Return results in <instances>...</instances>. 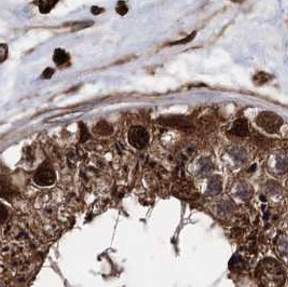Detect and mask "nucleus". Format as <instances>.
Returning <instances> with one entry per match:
<instances>
[{"label": "nucleus", "instance_id": "obj_7", "mask_svg": "<svg viewBox=\"0 0 288 287\" xmlns=\"http://www.w3.org/2000/svg\"><path fill=\"white\" fill-rule=\"evenodd\" d=\"M230 269L232 271H236V272H241L245 270L246 268V263L244 262V259L241 257L240 255H234L231 260H230V264H229Z\"/></svg>", "mask_w": 288, "mask_h": 287}, {"label": "nucleus", "instance_id": "obj_17", "mask_svg": "<svg viewBox=\"0 0 288 287\" xmlns=\"http://www.w3.org/2000/svg\"><path fill=\"white\" fill-rule=\"evenodd\" d=\"M104 12H105V9L99 8V6H92V9H91V13L93 15H99Z\"/></svg>", "mask_w": 288, "mask_h": 287}, {"label": "nucleus", "instance_id": "obj_9", "mask_svg": "<svg viewBox=\"0 0 288 287\" xmlns=\"http://www.w3.org/2000/svg\"><path fill=\"white\" fill-rule=\"evenodd\" d=\"M59 0H39V10L42 14L49 13L57 4Z\"/></svg>", "mask_w": 288, "mask_h": 287}, {"label": "nucleus", "instance_id": "obj_10", "mask_svg": "<svg viewBox=\"0 0 288 287\" xmlns=\"http://www.w3.org/2000/svg\"><path fill=\"white\" fill-rule=\"evenodd\" d=\"M271 80V76L268 75L266 72H258L257 75L254 76L253 78V82L255 83L256 85H264L266 83H268Z\"/></svg>", "mask_w": 288, "mask_h": 287}, {"label": "nucleus", "instance_id": "obj_14", "mask_svg": "<svg viewBox=\"0 0 288 287\" xmlns=\"http://www.w3.org/2000/svg\"><path fill=\"white\" fill-rule=\"evenodd\" d=\"M80 139H81V142H85L86 139H89L90 134H89V131L88 128L83 124V123H80Z\"/></svg>", "mask_w": 288, "mask_h": 287}, {"label": "nucleus", "instance_id": "obj_1", "mask_svg": "<svg viewBox=\"0 0 288 287\" xmlns=\"http://www.w3.org/2000/svg\"><path fill=\"white\" fill-rule=\"evenodd\" d=\"M256 278L263 287H281L285 282V272L277 260L266 258L257 266Z\"/></svg>", "mask_w": 288, "mask_h": 287}, {"label": "nucleus", "instance_id": "obj_3", "mask_svg": "<svg viewBox=\"0 0 288 287\" xmlns=\"http://www.w3.org/2000/svg\"><path fill=\"white\" fill-rule=\"evenodd\" d=\"M128 138L134 148L143 149L149 142V134L143 126H133L129 131Z\"/></svg>", "mask_w": 288, "mask_h": 287}, {"label": "nucleus", "instance_id": "obj_12", "mask_svg": "<svg viewBox=\"0 0 288 287\" xmlns=\"http://www.w3.org/2000/svg\"><path fill=\"white\" fill-rule=\"evenodd\" d=\"M116 11L119 15H121V16H124L128 14V12H129V6L126 5V3L124 1H119L118 4H117V8H116Z\"/></svg>", "mask_w": 288, "mask_h": 287}, {"label": "nucleus", "instance_id": "obj_13", "mask_svg": "<svg viewBox=\"0 0 288 287\" xmlns=\"http://www.w3.org/2000/svg\"><path fill=\"white\" fill-rule=\"evenodd\" d=\"M9 56V49H8V45L2 43L0 45V62L3 63L6 58Z\"/></svg>", "mask_w": 288, "mask_h": 287}, {"label": "nucleus", "instance_id": "obj_15", "mask_svg": "<svg viewBox=\"0 0 288 287\" xmlns=\"http://www.w3.org/2000/svg\"><path fill=\"white\" fill-rule=\"evenodd\" d=\"M93 25V22H80V23H76L75 25H72V30L73 31H77L80 29H83L86 27H90V26Z\"/></svg>", "mask_w": 288, "mask_h": 287}, {"label": "nucleus", "instance_id": "obj_11", "mask_svg": "<svg viewBox=\"0 0 288 287\" xmlns=\"http://www.w3.org/2000/svg\"><path fill=\"white\" fill-rule=\"evenodd\" d=\"M197 36V31H193L191 32L190 35L187 36L185 39H182V40H178V41H175V42H172L170 43L169 45H180V44H186V43H188V42H191L192 40L196 38Z\"/></svg>", "mask_w": 288, "mask_h": 287}, {"label": "nucleus", "instance_id": "obj_18", "mask_svg": "<svg viewBox=\"0 0 288 287\" xmlns=\"http://www.w3.org/2000/svg\"><path fill=\"white\" fill-rule=\"evenodd\" d=\"M230 1H232V2H236V3H241L243 1V0H230Z\"/></svg>", "mask_w": 288, "mask_h": 287}, {"label": "nucleus", "instance_id": "obj_4", "mask_svg": "<svg viewBox=\"0 0 288 287\" xmlns=\"http://www.w3.org/2000/svg\"><path fill=\"white\" fill-rule=\"evenodd\" d=\"M55 172L48 163H44L40 166V169L36 172L35 176H33V182L39 186H50L55 182Z\"/></svg>", "mask_w": 288, "mask_h": 287}, {"label": "nucleus", "instance_id": "obj_2", "mask_svg": "<svg viewBox=\"0 0 288 287\" xmlns=\"http://www.w3.org/2000/svg\"><path fill=\"white\" fill-rule=\"evenodd\" d=\"M256 123L259 128L270 134H276L283 125V120L279 115L271 111L260 112L256 118Z\"/></svg>", "mask_w": 288, "mask_h": 287}, {"label": "nucleus", "instance_id": "obj_8", "mask_svg": "<svg viewBox=\"0 0 288 287\" xmlns=\"http://www.w3.org/2000/svg\"><path fill=\"white\" fill-rule=\"evenodd\" d=\"M94 132H96V134L102 135V136H108L113 132L112 126L106 121H99L94 128Z\"/></svg>", "mask_w": 288, "mask_h": 287}, {"label": "nucleus", "instance_id": "obj_6", "mask_svg": "<svg viewBox=\"0 0 288 287\" xmlns=\"http://www.w3.org/2000/svg\"><path fill=\"white\" fill-rule=\"evenodd\" d=\"M53 61L58 67H63V66L69 64L70 55L63 49H56L53 54Z\"/></svg>", "mask_w": 288, "mask_h": 287}, {"label": "nucleus", "instance_id": "obj_5", "mask_svg": "<svg viewBox=\"0 0 288 287\" xmlns=\"http://www.w3.org/2000/svg\"><path fill=\"white\" fill-rule=\"evenodd\" d=\"M230 132L234 136L245 137L249 135V133H250L249 123H247L245 119H238L233 122Z\"/></svg>", "mask_w": 288, "mask_h": 287}, {"label": "nucleus", "instance_id": "obj_16", "mask_svg": "<svg viewBox=\"0 0 288 287\" xmlns=\"http://www.w3.org/2000/svg\"><path fill=\"white\" fill-rule=\"evenodd\" d=\"M54 72H55L54 69L49 67V68H46V69L42 72V76H41V77H42V79H51L52 76L54 75Z\"/></svg>", "mask_w": 288, "mask_h": 287}]
</instances>
